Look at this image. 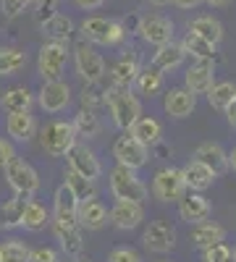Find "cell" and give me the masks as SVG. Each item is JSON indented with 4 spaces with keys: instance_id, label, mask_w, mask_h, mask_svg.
Returning <instances> with one entry per match:
<instances>
[{
    "instance_id": "cb8c5ba5",
    "label": "cell",
    "mask_w": 236,
    "mask_h": 262,
    "mask_svg": "<svg viewBox=\"0 0 236 262\" xmlns=\"http://www.w3.org/2000/svg\"><path fill=\"white\" fill-rule=\"evenodd\" d=\"M189 238H191V244H197L200 249H205V247L216 244V242H223L226 228L218 226V223H210V221H200V223H191Z\"/></svg>"
},
{
    "instance_id": "484cf974",
    "label": "cell",
    "mask_w": 236,
    "mask_h": 262,
    "mask_svg": "<svg viewBox=\"0 0 236 262\" xmlns=\"http://www.w3.org/2000/svg\"><path fill=\"white\" fill-rule=\"evenodd\" d=\"M42 29L50 39H60V42H69V37L74 34V21L66 13H50L42 18Z\"/></svg>"
},
{
    "instance_id": "6da1fadb",
    "label": "cell",
    "mask_w": 236,
    "mask_h": 262,
    "mask_svg": "<svg viewBox=\"0 0 236 262\" xmlns=\"http://www.w3.org/2000/svg\"><path fill=\"white\" fill-rule=\"evenodd\" d=\"M105 105L111 107V113H113V121H116V126L118 128H123V131H128L134 126V121L142 116V105H139V100L126 90V86H113V90H108L105 92Z\"/></svg>"
},
{
    "instance_id": "3957f363",
    "label": "cell",
    "mask_w": 236,
    "mask_h": 262,
    "mask_svg": "<svg viewBox=\"0 0 236 262\" xmlns=\"http://www.w3.org/2000/svg\"><path fill=\"white\" fill-rule=\"evenodd\" d=\"M39 144L50 158H66V152L76 144V131L71 121H50L39 131Z\"/></svg>"
},
{
    "instance_id": "4316f807",
    "label": "cell",
    "mask_w": 236,
    "mask_h": 262,
    "mask_svg": "<svg viewBox=\"0 0 236 262\" xmlns=\"http://www.w3.org/2000/svg\"><path fill=\"white\" fill-rule=\"evenodd\" d=\"M0 105H3L6 113H21V111H32L34 97L27 86H13V90H6L3 97H0Z\"/></svg>"
},
{
    "instance_id": "e0dca14e",
    "label": "cell",
    "mask_w": 236,
    "mask_h": 262,
    "mask_svg": "<svg viewBox=\"0 0 236 262\" xmlns=\"http://www.w3.org/2000/svg\"><path fill=\"white\" fill-rule=\"evenodd\" d=\"M210 212H212V207H210V202L205 200L200 191H195V194H184L181 200H179V215H181V221H186V223L207 221Z\"/></svg>"
},
{
    "instance_id": "db71d44e",
    "label": "cell",
    "mask_w": 236,
    "mask_h": 262,
    "mask_svg": "<svg viewBox=\"0 0 236 262\" xmlns=\"http://www.w3.org/2000/svg\"><path fill=\"white\" fill-rule=\"evenodd\" d=\"M79 262H87V259H79Z\"/></svg>"
},
{
    "instance_id": "74e56055",
    "label": "cell",
    "mask_w": 236,
    "mask_h": 262,
    "mask_svg": "<svg viewBox=\"0 0 236 262\" xmlns=\"http://www.w3.org/2000/svg\"><path fill=\"white\" fill-rule=\"evenodd\" d=\"M0 259L3 262H29V247L21 244L18 238H8L0 247Z\"/></svg>"
},
{
    "instance_id": "8992f818",
    "label": "cell",
    "mask_w": 236,
    "mask_h": 262,
    "mask_svg": "<svg viewBox=\"0 0 236 262\" xmlns=\"http://www.w3.org/2000/svg\"><path fill=\"white\" fill-rule=\"evenodd\" d=\"M3 170H6V179H8V186L13 189V194L27 196V200L37 194V189H39V176H37V170H34L27 160L13 158Z\"/></svg>"
},
{
    "instance_id": "d6a6232c",
    "label": "cell",
    "mask_w": 236,
    "mask_h": 262,
    "mask_svg": "<svg viewBox=\"0 0 236 262\" xmlns=\"http://www.w3.org/2000/svg\"><path fill=\"white\" fill-rule=\"evenodd\" d=\"M50 223V215H48V210L42 207L39 202H34L32 196L27 200V205H24V215H21V226H24L27 231H42Z\"/></svg>"
},
{
    "instance_id": "ffe728a7",
    "label": "cell",
    "mask_w": 236,
    "mask_h": 262,
    "mask_svg": "<svg viewBox=\"0 0 236 262\" xmlns=\"http://www.w3.org/2000/svg\"><path fill=\"white\" fill-rule=\"evenodd\" d=\"M197 107V95H191L186 86L184 90H170L165 95V113L174 118H186Z\"/></svg>"
},
{
    "instance_id": "30bf717a",
    "label": "cell",
    "mask_w": 236,
    "mask_h": 262,
    "mask_svg": "<svg viewBox=\"0 0 236 262\" xmlns=\"http://www.w3.org/2000/svg\"><path fill=\"white\" fill-rule=\"evenodd\" d=\"M142 244L155 254H165L176 247V228L165 221H153L142 233Z\"/></svg>"
},
{
    "instance_id": "8d00e7d4",
    "label": "cell",
    "mask_w": 236,
    "mask_h": 262,
    "mask_svg": "<svg viewBox=\"0 0 236 262\" xmlns=\"http://www.w3.org/2000/svg\"><path fill=\"white\" fill-rule=\"evenodd\" d=\"M137 86H139V92L142 95H147V97H153V95H158L160 90H163V74L158 71V69H144V71H139L137 74V81H134Z\"/></svg>"
},
{
    "instance_id": "603a6c76",
    "label": "cell",
    "mask_w": 236,
    "mask_h": 262,
    "mask_svg": "<svg viewBox=\"0 0 236 262\" xmlns=\"http://www.w3.org/2000/svg\"><path fill=\"white\" fill-rule=\"evenodd\" d=\"M195 160H200L202 165H207L212 173H216V176H218V173H223V170H228V155L223 152L221 144H212V142H205V144L197 147Z\"/></svg>"
},
{
    "instance_id": "ab89813d",
    "label": "cell",
    "mask_w": 236,
    "mask_h": 262,
    "mask_svg": "<svg viewBox=\"0 0 236 262\" xmlns=\"http://www.w3.org/2000/svg\"><path fill=\"white\" fill-rule=\"evenodd\" d=\"M202 262H233V249L223 242H216L202 249Z\"/></svg>"
},
{
    "instance_id": "7dc6e473",
    "label": "cell",
    "mask_w": 236,
    "mask_h": 262,
    "mask_svg": "<svg viewBox=\"0 0 236 262\" xmlns=\"http://www.w3.org/2000/svg\"><path fill=\"white\" fill-rule=\"evenodd\" d=\"M176 8H197L200 3H205V0H170Z\"/></svg>"
},
{
    "instance_id": "9a60e30c",
    "label": "cell",
    "mask_w": 236,
    "mask_h": 262,
    "mask_svg": "<svg viewBox=\"0 0 236 262\" xmlns=\"http://www.w3.org/2000/svg\"><path fill=\"white\" fill-rule=\"evenodd\" d=\"M76 212H79V202L71 194V189L63 184L55 191V202H53V221L63 223V226H79L76 223Z\"/></svg>"
},
{
    "instance_id": "52a82bcc",
    "label": "cell",
    "mask_w": 236,
    "mask_h": 262,
    "mask_svg": "<svg viewBox=\"0 0 236 262\" xmlns=\"http://www.w3.org/2000/svg\"><path fill=\"white\" fill-rule=\"evenodd\" d=\"M74 63H76L79 76L87 84H97L105 76V60L90 42H79L74 48Z\"/></svg>"
},
{
    "instance_id": "f1b7e54d",
    "label": "cell",
    "mask_w": 236,
    "mask_h": 262,
    "mask_svg": "<svg viewBox=\"0 0 236 262\" xmlns=\"http://www.w3.org/2000/svg\"><path fill=\"white\" fill-rule=\"evenodd\" d=\"M53 231H55V238L60 242V249L66 252V254H79L84 249L79 226H63V223H55L53 221Z\"/></svg>"
},
{
    "instance_id": "f6af8a7d",
    "label": "cell",
    "mask_w": 236,
    "mask_h": 262,
    "mask_svg": "<svg viewBox=\"0 0 236 262\" xmlns=\"http://www.w3.org/2000/svg\"><path fill=\"white\" fill-rule=\"evenodd\" d=\"M32 3H37L42 13H45V16H50V13L55 11V6H58V0H32Z\"/></svg>"
},
{
    "instance_id": "60d3db41",
    "label": "cell",
    "mask_w": 236,
    "mask_h": 262,
    "mask_svg": "<svg viewBox=\"0 0 236 262\" xmlns=\"http://www.w3.org/2000/svg\"><path fill=\"white\" fill-rule=\"evenodd\" d=\"M29 6H32V0H0V11H3L6 18H16V16H21Z\"/></svg>"
},
{
    "instance_id": "e575fe53",
    "label": "cell",
    "mask_w": 236,
    "mask_h": 262,
    "mask_svg": "<svg viewBox=\"0 0 236 262\" xmlns=\"http://www.w3.org/2000/svg\"><path fill=\"white\" fill-rule=\"evenodd\" d=\"M71 126H74V131H76V137H87V139H95L97 134H100V118L95 116V111H79L76 113V118L71 121Z\"/></svg>"
},
{
    "instance_id": "ba28073f",
    "label": "cell",
    "mask_w": 236,
    "mask_h": 262,
    "mask_svg": "<svg viewBox=\"0 0 236 262\" xmlns=\"http://www.w3.org/2000/svg\"><path fill=\"white\" fill-rule=\"evenodd\" d=\"M113 158H116V160H118V165H123V168L139 170L142 165H147L149 149H147L139 139H134V137L126 131V134H123V137H118V139H116V144H113Z\"/></svg>"
},
{
    "instance_id": "f5cc1de1",
    "label": "cell",
    "mask_w": 236,
    "mask_h": 262,
    "mask_svg": "<svg viewBox=\"0 0 236 262\" xmlns=\"http://www.w3.org/2000/svg\"><path fill=\"white\" fill-rule=\"evenodd\" d=\"M233 259H236V249H233Z\"/></svg>"
},
{
    "instance_id": "83f0119b",
    "label": "cell",
    "mask_w": 236,
    "mask_h": 262,
    "mask_svg": "<svg viewBox=\"0 0 236 262\" xmlns=\"http://www.w3.org/2000/svg\"><path fill=\"white\" fill-rule=\"evenodd\" d=\"M139 71H142V69H139V60H137L134 55H123V58L116 60L111 76H113V84H116V86H126V90H128V86L137 81V74H139Z\"/></svg>"
},
{
    "instance_id": "d590c367",
    "label": "cell",
    "mask_w": 236,
    "mask_h": 262,
    "mask_svg": "<svg viewBox=\"0 0 236 262\" xmlns=\"http://www.w3.org/2000/svg\"><path fill=\"white\" fill-rule=\"evenodd\" d=\"M27 66V55L18 48H0V76H13Z\"/></svg>"
},
{
    "instance_id": "7a4b0ae2",
    "label": "cell",
    "mask_w": 236,
    "mask_h": 262,
    "mask_svg": "<svg viewBox=\"0 0 236 262\" xmlns=\"http://www.w3.org/2000/svg\"><path fill=\"white\" fill-rule=\"evenodd\" d=\"M81 37L84 42H90V45H118L123 42L126 37V29L121 21L116 18H105V16H90L81 21Z\"/></svg>"
},
{
    "instance_id": "836d02e7",
    "label": "cell",
    "mask_w": 236,
    "mask_h": 262,
    "mask_svg": "<svg viewBox=\"0 0 236 262\" xmlns=\"http://www.w3.org/2000/svg\"><path fill=\"white\" fill-rule=\"evenodd\" d=\"M205 95H207V102H210L212 107H216V111L226 113V107H228V105L233 102V97H236V84H233V81L212 84Z\"/></svg>"
},
{
    "instance_id": "8fae6325",
    "label": "cell",
    "mask_w": 236,
    "mask_h": 262,
    "mask_svg": "<svg viewBox=\"0 0 236 262\" xmlns=\"http://www.w3.org/2000/svg\"><path fill=\"white\" fill-rule=\"evenodd\" d=\"M137 32L142 34V39L147 42V45L160 48V45L174 39V21L165 18V16H147V18L139 21Z\"/></svg>"
},
{
    "instance_id": "bcb514c9",
    "label": "cell",
    "mask_w": 236,
    "mask_h": 262,
    "mask_svg": "<svg viewBox=\"0 0 236 262\" xmlns=\"http://www.w3.org/2000/svg\"><path fill=\"white\" fill-rule=\"evenodd\" d=\"M74 3L79 6V8H84V11H95V8H100L105 0H74Z\"/></svg>"
},
{
    "instance_id": "816d5d0a",
    "label": "cell",
    "mask_w": 236,
    "mask_h": 262,
    "mask_svg": "<svg viewBox=\"0 0 236 262\" xmlns=\"http://www.w3.org/2000/svg\"><path fill=\"white\" fill-rule=\"evenodd\" d=\"M149 3H153V6H168L170 0H149Z\"/></svg>"
},
{
    "instance_id": "681fc988",
    "label": "cell",
    "mask_w": 236,
    "mask_h": 262,
    "mask_svg": "<svg viewBox=\"0 0 236 262\" xmlns=\"http://www.w3.org/2000/svg\"><path fill=\"white\" fill-rule=\"evenodd\" d=\"M205 3H207V6H212V8H226V6L231 3V0H205Z\"/></svg>"
},
{
    "instance_id": "7bdbcfd3",
    "label": "cell",
    "mask_w": 236,
    "mask_h": 262,
    "mask_svg": "<svg viewBox=\"0 0 236 262\" xmlns=\"http://www.w3.org/2000/svg\"><path fill=\"white\" fill-rule=\"evenodd\" d=\"M29 262H58V254L48 247H39V249H29Z\"/></svg>"
},
{
    "instance_id": "4fadbf2b",
    "label": "cell",
    "mask_w": 236,
    "mask_h": 262,
    "mask_svg": "<svg viewBox=\"0 0 236 262\" xmlns=\"http://www.w3.org/2000/svg\"><path fill=\"white\" fill-rule=\"evenodd\" d=\"M66 158H69V168H71V170L81 173V176H87V179H92V181L100 179L102 165H100V160L95 158V152L87 149L84 144H74V147L66 152Z\"/></svg>"
},
{
    "instance_id": "7402d4cb",
    "label": "cell",
    "mask_w": 236,
    "mask_h": 262,
    "mask_svg": "<svg viewBox=\"0 0 236 262\" xmlns=\"http://www.w3.org/2000/svg\"><path fill=\"white\" fill-rule=\"evenodd\" d=\"M184 58H186L184 48L176 45V42L170 39V42H165V45L158 48V53H155V58H153V69H158L160 74L174 71V69H179V66L184 63Z\"/></svg>"
},
{
    "instance_id": "5bb4252c",
    "label": "cell",
    "mask_w": 236,
    "mask_h": 262,
    "mask_svg": "<svg viewBox=\"0 0 236 262\" xmlns=\"http://www.w3.org/2000/svg\"><path fill=\"white\" fill-rule=\"evenodd\" d=\"M108 217H111V223H113L116 228H121V231H132V228H137V226L144 221V210H142L139 202L116 200V205H113V210L108 212Z\"/></svg>"
},
{
    "instance_id": "4dcf8cb0",
    "label": "cell",
    "mask_w": 236,
    "mask_h": 262,
    "mask_svg": "<svg viewBox=\"0 0 236 262\" xmlns=\"http://www.w3.org/2000/svg\"><path fill=\"white\" fill-rule=\"evenodd\" d=\"M66 186L71 189V194L76 196V202H87V200H95V194H97V189H95V181L92 179H87V176H81V173H76V170H66Z\"/></svg>"
},
{
    "instance_id": "11a10c76",
    "label": "cell",
    "mask_w": 236,
    "mask_h": 262,
    "mask_svg": "<svg viewBox=\"0 0 236 262\" xmlns=\"http://www.w3.org/2000/svg\"><path fill=\"white\" fill-rule=\"evenodd\" d=\"M0 262H3V259H0Z\"/></svg>"
},
{
    "instance_id": "c3c4849f",
    "label": "cell",
    "mask_w": 236,
    "mask_h": 262,
    "mask_svg": "<svg viewBox=\"0 0 236 262\" xmlns=\"http://www.w3.org/2000/svg\"><path fill=\"white\" fill-rule=\"evenodd\" d=\"M226 116H228V123L236 128V97H233V102L226 107Z\"/></svg>"
},
{
    "instance_id": "d6986e66",
    "label": "cell",
    "mask_w": 236,
    "mask_h": 262,
    "mask_svg": "<svg viewBox=\"0 0 236 262\" xmlns=\"http://www.w3.org/2000/svg\"><path fill=\"white\" fill-rule=\"evenodd\" d=\"M181 176H184V184L186 189L191 191H205L216 184V173H212L207 165H202L200 160H189L184 168H181Z\"/></svg>"
},
{
    "instance_id": "2e32d148",
    "label": "cell",
    "mask_w": 236,
    "mask_h": 262,
    "mask_svg": "<svg viewBox=\"0 0 236 262\" xmlns=\"http://www.w3.org/2000/svg\"><path fill=\"white\" fill-rule=\"evenodd\" d=\"M184 84L191 95H205L212 84H216V69H212V60H200L197 66H191L184 76Z\"/></svg>"
},
{
    "instance_id": "f907efd6",
    "label": "cell",
    "mask_w": 236,
    "mask_h": 262,
    "mask_svg": "<svg viewBox=\"0 0 236 262\" xmlns=\"http://www.w3.org/2000/svg\"><path fill=\"white\" fill-rule=\"evenodd\" d=\"M228 168H233V170H236V149L228 155Z\"/></svg>"
},
{
    "instance_id": "277c9868",
    "label": "cell",
    "mask_w": 236,
    "mask_h": 262,
    "mask_svg": "<svg viewBox=\"0 0 236 262\" xmlns=\"http://www.w3.org/2000/svg\"><path fill=\"white\" fill-rule=\"evenodd\" d=\"M111 194L116 200H128V202H144L147 200V186L137 179V170L132 168H123V165H116L111 170Z\"/></svg>"
},
{
    "instance_id": "b9f144b4",
    "label": "cell",
    "mask_w": 236,
    "mask_h": 262,
    "mask_svg": "<svg viewBox=\"0 0 236 262\" xmlns=\"http://www.w3.org/2000/svg\"><path fill=\"white\" fill-rule=\"evenodd\" d=\"M108 262H142V257L134 249H128V247H118V249L111 252Z\"/></svg>"
},
{
    "instance_id": "1f68e13d",
    "label": "cell",
    "mask_w": 236,
    "mask_h": 262,
    "mask_svg": "<svg viewBox=\"0 0 236 262\" xmlns=\"http://www.w3.org/2000/svg\"><path fill=\"white\" fill-rule=\"evenodd\" d=\"M189 32L200 34L202 39L212 42V45H218V42L223 39V24H221L218 18H212V16H197L189 24Z\"/></svg>"
},
{
    "instance_id": "f546056e",
    "label": "cell",
    "mask_w": 236,
    "mask_h": 262,
    "mask_svg": "<svg viewBox=\"0 0 236 262\" xmlns=\"http://www.w3.org/2000/svg\"><path fill=\"white\" fill-rule=\"evenodd\" d=\"M181 48H184L186 55L197 58V60H212V58H216V48H218V45H212V42L202 39V37L195 34V32H186V37L181 39Z\"/></svg>"
},
{
    "instance_id": "ac0fdd59",
    "label": "cell",
    "mask_w": 236,
    "mask_h": 262,
    "mask_svg": "<svg viewBox=\"0 0 236 262\" xmlns=\"http://www.w3.org/2000/svg\"><path fill=\"white\" fill-rule=\"evenodd\" d=\"M76 223L79 228H87V231H100L105 223H108V210L100 200H87V202H79V212H76Z\"/></svg>"
},
{
    "instance_id": "d4e9b609",
    "label": "cell",
    "mask_w": 236,
    "mask_h": 262,
    "mask_svg": "<svg viewBox=\"0 0 236 262\" xmlns=\"http://www.w3.org/2000/svg\"><path fill=\"white\" fill-rule=\"evenodd\" d=\"M128 134H132L134 139H139L147 149L149 147H155V144H160V139H163V126L155 121V118H137L134 121V126L128 128Z\"/></svg>"
},
{
    "instance_id": "7c38bea8",
    "label": "cell",
    "mask_w": 236,
    "mask_h": 262,
    "mask_svg": "<svg viewBox=\"0 0 236 262\" xmlns=\"http://www.w3.org/2000/svg\"><path fill=\"white\" fill-rule=\"evenodd\" d=\"M69 100H71V90H69L66 81L48 79L45 84H42V90H39V107L45 113H60L63 107L69 105Z\"/></svg>"
},
{
    "instance_id": "f35d334b",
    "label": "cell",
    "mask_w": 236,
    "mask_h": 262,
    "mask_svg": "<svg viewBox=\"0 0 236 262\" xmlns=\"http://www.w3.org/2000/svg\"><path fill=\"white\" fill-rule=\"evenodd\" d=\"M24 205H27V196H13L8 205H3V226L6 228H13V226H21V215H24Z\"/></svg>"
},
{
    "instance_id": "ee69618b",
    "label": "cell",
    "mask_w": 236,
    "mask_h": 262,
    "mask_svg": "<svg viewBox=\"0 0 236 262\" xmlns=\"http://www.w3.org/2000/svg\"><path fill=\"white\" fill-rule=\"evenodd\" d=\"M16 158V149H13V144L11 142H6V139H0V170H3L11 160Z\"/></svg>"
},
{
    "instance_id": "9c48e42d",
    "label": "cell",
    "mask_w": 236,
    "mask_h": 262,
    "mask_svg": "<svg viewBox=\"0 0 236 262\" xmlns=\"http://www.w3.org/2000/svg\"><path fill=\"white\" fill-rule=\"evenodd\" d=\"M184 191H186V184L181 176V168H163L155 173L153 194L160 202H179L184 196Z\"/></svg>"
},
{
    "instance_id": "5b68a950",
    "label": "cell",
    "mask_w": 236,
    "mask_h": 262,
    "mask_svg": "<svg viewBox=\"0 0 236 262\" xmlns=\"http://www.w3.org/2000/svg\"><path fill=\"white\" fill-rule=\"evenodd\" d=\"M69 60V45L60 39H50L39 48V58H37V71L42 74V79H60L63 69Z\"/></svg>"
},
{
    "instance_id": "44dd1931",
    "label": "cell",
    "mask_w": 236,
    "mask_h": 262,
    "mask_svg": "<svg viewBox=\"0 0 236 262\" xmlns=\"http://www.w3.org/2000/svg\"><path fill=\"white\" fill-rule=\"evenodd\" d=\"M6 131L8 137H13L16 142H29L37 131V121L29 111H21V113H8L6 121Z\"/></svg>"
}]
</instances>
